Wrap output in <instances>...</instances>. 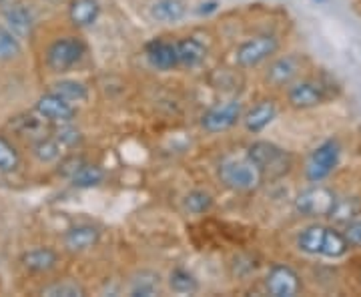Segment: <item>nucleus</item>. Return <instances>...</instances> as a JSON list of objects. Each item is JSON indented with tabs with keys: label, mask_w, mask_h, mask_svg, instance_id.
Listing matches in <instances>:
<instances>
[{
	"label": "nucleus",
	"mask_w": 361,
	"mask_h": 297,
	"mask_svg": "<svg viewBox=\"0 0 361 297\" xmlns=\"http://www.w3.org/2000/svg\"><path fill=\"white\" fill-rule=\"evenodd\" d=\"M275 116H277V104L271 99H265V101H259L257 104H253L241 119H243L245 129L249 133H261L269 127Z\"/></svg>",
	"instance_id": "nucleus-15"
},
{
	"label": "nucleus",
	"mask_w": 361,
	"mask_h": 297,
	"mask_svg": "<svg viewBox=\"0 0 361 297\" xmlns=\"http://www.w3.org/2000/svg\"><path fill=\"white\" fill-rule=\"evenodd\" d=\"M82 163H85V161H82L80 157H71V159H66L65 163L61 165V173H63L65 177H68V179H71V177H73V173H75V171H77V169L80 167Z\"/></svg>",
	"instance_id": "nucleus-35"
},
{
	"label": "nucleus",
	"mask_w": 361,
	"mask_h": 297,
	"mask_svg": "<svg viewBox=\"0 0 361 297\" xmlns=\"http://www.w3.org/2000/svg\"><path fill=\"white\" fill-rule=\"evenodd\" d=\"M37 113L42 119H47L49 123H73V119L77 116L75 104L65 101L63 97H59L56 92H47L37 101Z\"/></svg>",
	"instance_id": "nucleus-11"
},
{
	"label": "nucleus",
	"mask_w": 361,
	"mask_h": 297,
	"mask_svg": "<svg viewBox=\"0 0 361 297\" xmlns=\"http://www.w3.org/2000/svg\"><path fill=\"white\" fill-rule=\"evenodd\" d=\"M99 14H101L99 0H73L68 6V18L78 28H87V26L94 25Z\"/></svg>",
	"instance_id": "nucleus-17"
},
{
	"label": "nucleus",
	"mask_w": 361,
	"mask_h": 297,
	"mask_svg": "<svg viewBox=\"0 0 361 297\" xmlns=\"http://www.w3.org/2000/svg\"><path fill=\"white\" fill-rule=\"evenodd\" d=\"M52 137L61 143L65 149H75L82 143V135H80V131L73 127V123H61V127L54 129Z\"/></svg>",
	"instance_id": "nucleus-32"
},
{
	"label": "nucleus",
	"mask_w": 361,
	"mask_h": 297,
	"mask_svg": "<svg viewBox=\"0 0 361 297\" xmlns=\"http://www.w3.org/2000/svg\"><path fill=\"white\" fill-rule=\"evenodd\" d=\"M85 287H80L75 281H63V284H52L49 287L42 289V296H51V297H80L85 296Z\"/></svg>",
	"instance_id": "nucleus-33"
},
{
	"label": "nucleus",
	"mask_w": 361,
	"mask_h": 297,
	"mask_svg": "<svg viewBox=\"0 0 361 297\" xmlns=\"http://www.w3.org/2000/svg\"><path fill=\"white\" fill-rule=\"evenodd\" d=\"M183 205H185V209H187L189 213H193V215H203L207 211H211V207H213V197L207 193V191L195 189V191H191V193L183 199Z\"/></svg>",
	"instance_id": "nucleus-31"
},
{
	"label": "nucleus",
	"mask_w": 361,
	"mask_h": 297,
	"mask_svg": "<svg viewBox=\"0 0 361 297\" xmlns=\"http://www.w3.org/2000/svg\"><path fill=\"white\" fill-rule=\"evenodd\" d=\"M2 2H4V0H0V4H2Z\"/></svg>",
	"instance_id": "nucleus-37"
},
{
	"label": "nucleus",
	"mask_w": 361,
	"mask_h": 297,
	"mask_svg": "<svg viewBox=\"0 0 361 297\" xmlns=\"http://www.w3.org/2000/svg\"><path fill=\"white\" fill-rule=\"evenodd\" d=\"M85 42L77 37H63L51 42L47 49V66L52 73H68L85 56Z\"/></svg>",
	"instance_id": "nucleus-6"
},
{
	"label": "nucleus",
	"mask_w": 361,
	"mask_h": 297,
	"mask_svg": "<svg viewBox=\"0 0 361 297\" xmlns=\"http://www.w3.org/2000/svg\"><path fill=\"white\" fill-rule=\"evenodd\" d=\"M349 243L345 239L343 231H339L337 227H325V237H323L322 255L325 259H341L349 253Z\"/></svg>",
	"instance_id": "nucleus-22"
},
{
	"label": "nucleus",
	"mask_w": 361,
	"mask_h": 297,
	"mask_svg": "<svg viewBox=\"0 0 361 297\" xmlns=\"http://www.w3.org/2000/svg\"><path fill=\"white\" fill-rule=\"evenodd\" d=\"M177 47V59H179L180 66L193 68L199 66L207 56V47L203 40H199L197 37H185L175 42Z\"/></svg>",
	"instance_id": "nucleus-16"
},
{
	"label": "nucleus",
	"mask_w": 361,
	"mask_h": 297,
	"mask_svg": "<svg viewBox=\"0 0 361 297\" xmlns=\"http://www.w3.org/2000/svg\"><path fill=\"white\" fill-rule=\"evenodd\" d=\"M20 40L8 28L0 26V63L13 61L20 54Z\"/></svg>",
	"instance_id": "nucleus-30"
},
{
	"label": "nucleus",
	"mask_w": 361,
	"mask_h": 297,
	"mask_svg": "<svg viewBox=\"0 0 361 297\" xmlns=\"http://www.w3.org/2000/svg\"><path fill=\"white\" fill-rule=\"evenodd\" d=\"M219 179L233 191H255L263 183L259 169L249 159H227L219 165Z\"/></svg>",
	"instance_id": "nucleus-3"
},
{
	"label": "nucleus",
	"mask_w": 361,
	"mask_h": 297,
	"mask_svg": "<svg viewBox=\"0 0 361 297\" xmlns=\"http://www.w3.org/2000/svg\"><path fill=\"white\" fill-rule=\"evenodd\" d=\"M303 71V56L299 54H285L275 59L265 73V80L275 89H287L291 83L301 77Z\"/></svg>",
	"instance_id": "nucleus-10"
},
{
	"label": "nucleus",
	"mask_w": 361,
	"mask_h": 297,
	"mask_svg": "<svg viewBox=\"0 0 361 297\" xmlns=\"http://www.w3.org/2000/svg\"><path fill=\"white\" fill-rule=\"evenodd\" d=\"M360 215L361 195H348V197H337L336 205L327 219H331L336 225H348L349 221L357 219Z\"/></svg>",
	"instance_id": "nucleus-20"
},
{
	"label": "nucleus",
	"mask_w": 361,
	"mask_h": 297,
	"mask_svg": "<svg viewBox=\"0 0 361 297\" xmlns=\"http://www.w3.org/2000/svg\"><path fill=\"white\" fill-rule=\"evenodd\" d=\"M247 159L259 169L263 181H279L295 167V157L271 141H255L247 149Z\"/></svg>",
	"instance_id": "nucleus-1"
},
{
	"label": "nucleus",
	"mask_w": 361,
	"mask_h": 297,
	"mask_svg": "<svg viewBox=\"0 0 361 297\" xmlns=\"http://www.w3.org/2000/svg\"><path fill=\"white\" fill-rule=\"evenodd\" d=\"M169 287L175 293L191 296V293L199 291V281H197V277L191 272H187L183 267H177V269H173V272L169 273Z\"/></svg>",
	"instance_id": "nucleus-26"
},
{
	"label": "nucleus",
	"mask_w": 361,
	"mask_h": 297,
	"mask_svg": "<svg viewBox=\"0 0 361 297\" xmlns=\"http://www.w3.org/2000/svg\"><path fill=\"white\" fill-rule=\"evenodd\" d=\"M341 161V145L337 139H327L313 149L305 163V179L310 183L325 181Z\"/></svg>",
	"instance_id": "nucleus-5"
},
{
	"label": "nucleus",
	"mask_w": 361,
	"mask_h": 297,
	"mask_svg": "<svg viewBox=\"0 0 361 297\" xmlns=\"http://www.w3.org/2000/svg\"><path fill=\"white\" fill-rule=\"evenodd\" d=\"M337 193L322 183H311V187L303 189L295 197V209L301 217L310 219H325L329 217L331 209L336 205Z\"/></svg>",
	"instance_id": "nucleus-2"
},
{
	"label": "nucleus",
	"mask_w": 361,
	"mask_h": 297,
	"mask_svg": "<svg viewBox=\"0 0 361 297\" xmlns=\"http://www.w3.org/2000/svg\"><path fill=\"white\" fill-rule=\"evenodd\" d=\"M279 47H281V42L275 35H259L255 39L243 42L237 49L235 61L243 68H253V66H259L261 63L273 59L279 51Z\"/></svg>",
	"instance_id": "nucleus-7"
},
{
	"label": "nucleus",
	"mask_w": 361,
	"mask_h": 297,
	"mask_svg": "<svg viewBox=\"0 0 361 297\" xmlns=\"http://www.w3.org/2000/svg\"><path fill=\"white\" fill-rule=\"evenodd\" d=\"M331 99L329 83L323 78H297L287 87V103L297 111L315 109Z\"/></svg>",
	"instance_id": "nucleus-4"
},
{
	"label": "nucleus",
	"mask_w": 361,
	"mask_h": 297,
	"mask_svg": "<svg viewBox=\"0 0 361 297\" xmlns=\"http://www.w3.org/2000/svg\"><path fill=\"white\" fill-rule=\"evenodd\" d=\"M104 179V171L99 165H92V163H82L80 167L73 173L71 183L78 187V189H90V187H97L101 185Z\"/></svg>",
	"instance_id": "nucleus-25"
},
{
	"label": "nucleus",
	"mask_w": 361,
	"mask_h": 297,
	"mask_svg": "<svg viewBox=\"0 0 361 297\" xmlns=\"http://www.w3.org/2000/svg\"><path fill=\"white\" fill-rule=\"evenodd\" d=\"M219 8V2H215V0H209V2H203L199 8H197V13L199 14H211L215 13Z\"/></svg>",
	"instance_id": "nucleus-36"
},
{
	"label": "nucleus",
	"mask_w": 361,
	"mask_h": 297,
	"mask_svg": "<svg viewBox=\"0 0 361 297\" xmlns=\"http://www.w3.org/2000/svg\"><path fill=\"white\" fill-rule=\"evenodd\" d=\"M317 2H323V0H317Z\"/></svg>",
	"instance_id": "nucleus-38"
},
{
	"label": "nucleus",
	"mask_w": 361,
	"mask_h": 297,
	"mask_svg": "<svg viewBox=\"0 0 361 297\" xmlns=\"http://www.w3.org/2000/svg\"><path fill=\"white\" fill-rule=\"evenodd\" d=\"M63 151H65V147L56 141L54 137H47L44 135V137L35 139V143H32V155L40 163H54V161H59L63 157Z\"/></svg>",
	"instance_id": "nucleus-24"
},
{
	"label": "nucleus",
	"mask_w": 361,
	"mask_h": 297,
	"mask_svg": "<svg viewBox=\"0 0 361 297\" xmlns=\"http://www.w3.org/2000/svg\"><path fill=\"white\" fill-rule=\"evenodd\" d=\"M4 20L8 25V30L14 32L18 39L30 35L32 25H35L32 13H30V8H26L25 4H13V6H8L4 11Z\"/></svg>",
	"instance_id": "nucleus-19"
},
{
	"label": "nucleus",
	"mask_w": 361,
	"mask_h": 297,
	"mask_svg": "<svg viewBox=\"0 0 361 297\" xmlns=\"http://www.w3.org/2000/svg\"><path fill=\"white\" fill-rule=\"evenodd\" d=\"M343 235L348 239V243L351 249H361V217L349 221L348 225H343Z\"/></svg>",
	"instance_id": "nucleus-34"
},
{
	"label": "nucleus",
	"mask_w": 361,
	"mask_h": 297,
	"mask_svg": "<svg viewBox=\"0 0 361 297\" xmlns=\"http://www.w3.org/2000/svg\"><path fill=\"white\" fill-rule=\"evenodd\" d=\"M51 91L63 97L68 103H85L89 99V89L78 80H59L52 85Z\"/></svg>",
	"instance_id": "nucleus-27"
},
{
	"label": "nucleus",
	"mask_w": 361,
	"mask_h": 297,
	"mask_svg": "<svg viewBox=\"0 0 361 297\" xmlns=\"http://www.w3.org/2000/svg\"><path fill=\"white\" fill-rule=\"evenodd\" d=\"M265 289L273 297H295L301 293L303 281L291 265L275 263L271 265L269 273L265 277Z\"/></svg>",
	"instance_id": "nucleus-8"
},
{
	"label": "nucleus",
	"mask_w": 361,
	"mask_h": 297,
	"mask_svg": "<svg viewBox=\"0 0 361 297\" xmlns=\"http://www.w3.org/2000/svg\"><path fill=\"white\" fill-rule=\"evenodd\" d=\"M99 241H101V229L94 227V225H89V223L73 225L63 235V243L73 253L89 251L92 247L99 246Z\"/></svg>",
	"instance_id": "nucleus-12"
},
{
	"label": "nucleus",
	"mask_w": 361,
	"mask_h": 297,
	"mask_svg": "<svg viewBox=\"0 0 361 297\" xmlns=\"http://www.w3.org/2000/svg\"><path fill=\"white\" fill-rule=\"evenodd\" d=\"M20 167V155L13 143L0 135V173H14Z\"/></svg>",
	"instance_id": "nucleus-29"
},
{
	"label": "nucleus",
	"mask_w": 361,
	"mask_h": 297,
	"mask_svg": "<svg viewBox=\"0 0 361 297\" xmlns=\"http://www.w3.org/2000/svg\"><path fill=\"white\" fill-rule=\"evenodd\" d=\"M151 14L159 23L171 25V23H179L180 18L187 14V6L183 0H157L151 6Z\"/></svg>",
	"instance_id": "nucleus-23"
},
{
	"label": "nucleus",
	"mask_w": 361,
	"mask_h": 297,
	"mask_svg": "<svg viewBox=\"0 0 361 297\" xmlns=\"http://www.w3.org/2000/svg\"><path fill=\"white\" fill-rule=\"evenodd\" d=\"M161 291V277L153 272H141L133 279L130 296L135 297H151Z\"/></svg>",
	"instance_id": "nucleus-28"
},
{
	"label": "nucleus",
	"mask_w": 361,
	"mask_h": 297,
	"mask_svg": "<svg viewBox=\"0 0 361 297\" xmlns=\"http://www.w3.org/2000/svg\"><path fill=\"white\" fill-rule=\"evenodd\" d=\"M47 119H42V116L37 113V115H32V113H25V115H18L14 116L13 121L8 123V127L16 133V135H20V137H35V139H39V137H44L47 135Z\"/></svg>",
	"instance_id": "nucleus-21"
},
{
	"label": "nucleus",
	"mask_w": 361,
	"mask_h": 297,
	"mask_svg": "<svg viewBox=\"0 0 361 297\" xmlns=\"http://www.w3.org/2000/svg\"><path fill=\"white\" fill-rule=\"evenodd\" d=\"M20 263L26 272L30 273H49L59 263V253L51 247H35L20 255Z\"/></svg>",
	"instance_id": "nucleus-14"
},
{
	"label": "nucleus",
	"mask_w": 361,
	"mask_h": 297,
	"mask_svg": "<svg viewBox=\"0 0 361 297\" xmlns=\"http://www.w3.org/2000/svg\"><path fill=\"white\" fill-rule=\"evenodd\" d=\"M145 54H147L149 65L155 66L159 71H171V68L179 66L175 42H169V40L163 39L151 40V42H147V47H145Z\"/></svg>",
	"instance_id": "nucleus-13"
},
{
	"label": "nucleus",
	"mask_w": 361,
	"mask_h": 297,
	"mask_svg": "<svg viewBox=\"0 0 361 297\" xmlns=\"http://www.w3.org/2000/svg\"><path fill=\"white\" fill-rule=\"evenodd\" d=\"M323 237H325V225L319 223H311L307 227H303L299 235H297V249L305 255H322Z\"/></svg>",
	"instance_id": "nucleus-18"
},
{
	"label": "nucleus",
	"mask_w": 361,
	"mask_h": 297,
	"mask_svg": "<svg viewBox=\"0 0 361 297\" xmlns=\"http://www.w3.org/2000/svg\"><path fill=\"white\" fill-rule=\"evenodd\" d=\"M243 116V103L241 101H225L215 104L201 116V127L207 133H223L235 127Z\"/></svg>",
	"instance_id": "nucleus-9"
}]
</instances>
